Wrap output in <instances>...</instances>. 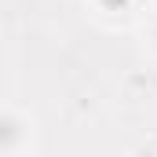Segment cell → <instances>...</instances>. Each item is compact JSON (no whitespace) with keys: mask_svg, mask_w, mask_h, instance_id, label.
I'll return each instance as SVG.
<instances>
[{"mask_svg":"<svg viewBox=\"0 0 157 157\" xmlns=\"http://www.w3.org/2000/svg\"><path fill=\"white\" fill-rule=\"evenodd\" d=\"M29 146V121L18 110H0V157H22Z\"/></svg>","mask_w":157,"mask_h":157,"instance_id":"6da1fadb","label":"cell"},{"mask_svg":"<svg viewBox=\"0 0 157 157\" xmlns=\"http://www.w3.org/2000/svg\"><path fill=\"white\" fill-rule=\"evenodd\" d=\"M146 44H150V51L157 55V18L150 22V29H146Z\"/></svg>","mask_w":157,"mask_h":157,"instance_id":"7a4b0ae2","label":"cell"}]
</instances>
